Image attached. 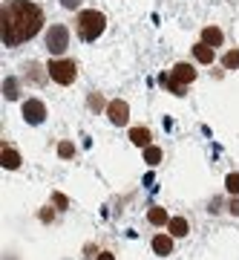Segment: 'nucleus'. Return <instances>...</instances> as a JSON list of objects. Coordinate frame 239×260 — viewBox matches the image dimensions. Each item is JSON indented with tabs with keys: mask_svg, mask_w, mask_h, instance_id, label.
<instances>
[{
	"mask_svg": "<svg viewBox=\"0 0 239 260\" xmlns=\"http://www.w3.org/2000/svg\"><path fill=\"white\" fill-rule=\"evenodd\" d=\"M144 162H147V165H158V162H162V150L147 145V148H144Z\"/></svg>",
	"mask_w": 239,
	"mask_h": 260,
	"instance_id": "nucleus-15",
	"label": "nucleus"
},
{
	"mask_svg": "<svg viewBox=\"0 0 239 260\" xmlns=\"http://www.w3.org/2000/svg\"><path fill=\"white\" fill-rule=\"evenodd\" d=\"M46 75L52 78L55 84H72L75 75H78V67H75V61H49V67H46Z\"/></svg>",
	"mask_w": 239,
	"mask_h": 260,
	"instance_id": "nucleus-4",
	"label": "nucleus"
},
{
	"mask_svg": "<svg viewBox=\"0 0 239 260\" xmlns=\"http://www.w3.org/2000/svg\"><path fill=\"white\" fill-rule=\"evenodd\" d=\"M75 26H78V35H81V41H98V35L107 29V18H104L101 12L87 9V12H81V15H78Z\"/></svg>",
	"mask_w": 239,
	"mask_h": 260,
	"instance_id": "nucleus-2",
	"label": "nucleus"
},
{
	"mask_svg": "<svg viewBox=\"0 0 239 260\" xmlns=\"http://www.w3.org/2000/svg\"><path fill=\"white\" fill-rule=\"evenodd\" d=\"M23 119H26L29 124H44V119H46L44 102H37V99H29V102L23 104Z\"/></svg>",
	"mask_w": 239,
	"mask_h": 260,
	"instance_id": "nucleus-7",
	"label": "nucleus"
},
{
	"mask_svg": "<svg viewBox=\"0 0 239 260\" xmlns=\"http://www.w3.org/2000/svg\"><path fill=\"white\" fill-rule=\"evenodd\" d=\"M44 26V12L37 3L29 0H9L3 3V44L18 47L29 38H35Z\"/></svg>",
	"mask_w": 239,
	"mask_h": 260,
	"instance_id": "nucleus-1",
	"label": "nucleus"
},
{
	"mask_svg": "<svg viewBox=\"0 0 239 260\" xmlns=\"http://www.w3.org/2000/svg\"><path fill=\"white\" fill-rule=\"evenodd\" d=\"M222 41H225V35H222V29L216 26H205L202 29V44H208V47H222Z\"/></svg>",
	"mask_w": 239,
	"mask_h": 260,
	"instance_id": "nucleus-9",
	"label": "nucleus"
},
{
	"mask_svg": "<svg viewBox=\"0 0 239 260\" xmlns=\"http://www.w3.org/2000/svg\"><path fill=\"white\" fill-rule=\"evenodd\" d=\"M107 116H110L112 124H127L130 121V104L127 102H121V99H112L110 104H107Z\"/></svg>",
	"mask_w": 239,
	"mask_h": 260,
	"instance_id": "nucleus-6",
	"label": "nucleus"
},
{
	"mask_svg": "<svg viewBox=\"0 0 239 260\" xmlns=\"http://www.w3.org/2000/svg\"><path fill=\"white\" fill-rule=\"evenodd\" d=\"M147 220H150L153 225H165V223H170V220H167V211H165V208H150Z\"/></svg>",
	"mask_w": 239,
	"mask_h": 260,
	"instance_id": "nucleus-14",
	"label": "nucleus"
},
{
	"mask_svg": "<svg viewBox=\"0 0 239 260\" xmlns=\"http://www.w3.org/2000/svg\"><path fill=\"white\" fill-rule=\"evenodd\" d=\"M72 153H75V148L69 145V142H61V145H58V156L61 159H69Z\"/></svg>",
	"mask_w": 239,
	"mask_h": 260,
	"instance_id": "nucleus-19",
	"label": "nucleus"
},
{
	"mask_svg": "<svg viewBox=\"0 0 239 260\" xmlns=\"http://www.w3.org/2000/svg\"><path fill=\"white\" fill-rule=\"evenodd\" d=\"M66 47H69V32H66V26L55 23V26L46 32V49H49L52 55H61Z\"/></svg>",
	"mask_w": 239,
	"mask_h": 260,
	"instance_id": "nucleus-5",
	"label": "nucleus"
},
{
	"mask_svg": "<svg viewBox=\"0 0 239 260\" xmlns=\"http://www.w3.org/2000/svg\"><path fill=\"white\" fill-rule=\"evenodd\" d=\"M222 64H225V70H236L239 67V49H230L228 55L222 58Z\"/></svg>",
	"mask_w": 239,
	"mask_h": 260,
	"instance_id": "nucleus-17",
	"label": "nucleus"
},
{
	"mask_svg": "<svg viewBox=\"0 0 239 260\" xmlns=\"http://www.w3.org/2000/svg\"><path fill=\"white\" fill-rule=\"evenodd\" d=\"M225 188H228L233 197H239V174H228V179H225Z\"/></svg>",
	"mask_w": 239,
	"mask_h": 260,
	"instance_id": "nucleus-18",
	"label": "nucleus"
},
{
	"mask_svg": "<svg viewBox=\"0 0 239 260\" xmlns=\"http://www.w3.org/2000/svg\"><path fill=\"white\" fill-rule=\"evenodd\" d=\"M0 165L6 168V171H18L20 168V153L9 145H3V153H0Z\"/></svg>",
	"mask_w": 239,
	"mask_h": 260,
	"instance_id": "nucleus-8",
	"label": "nucleus"
},
{
	"mask_svg": "<svg viewBox=\"0 0 239 260\" xmlns=\"http://www.w3.org/2000/svg\"><path fill=\"white\" fill-rule=\"evenodd\" d=\"M167 229H170L173 237H184V234H187V220H184V217H173V220L167 223Z\"/></svg>",
	"mask_w": 239,
	"mask_h": 260,
	"instance_id": "nucleus-12",
	"label": "nucleus"
},
{
	"mask_svg": "<svg viewBox=\"0 0 239 260\" xmlns=\"http://www.w3.org/2000/svg\"><path fill=\"white\" fill-rule=\"evenodd\" d=\"M230 214H233V217H239V200H236V197L230 200Z\"/></svg>",
	"mask_w": 239,
	"mask_h": 260,
	"instance_id": "nucleus-22",
	"label": "nucleus"
},
{
	"mask_svg": "<svg viewBox=\"0 0 239 260\" xmlns=\"http://www.w3.org/2000/svg\"><path fill=\"white\" fill-rule=\"evenodd\" d=\"M64 3V9H75V6H81L84 0H61Z\"/></svg>",
	"mask_w": 239,
	"mask_h": 260,
	"instance_id": "nucleus-21",
	"label": "nucleus"
},
{
	"mask_svg": "<svg viewBox=\"0 0 239 260\" xmlns=\"http://www.w3.org/2000/svg\"><path fill=\"white\" fill-rule=\"evenodd\" d=\"M95 260H115V254H112V251H101Z\"/></svg>",
	"mask_w": 239,
	"mask_h": 260,
	"instance_id": "nucleus-23",
	"label": "nucleus"
},
{
	"mask_svg": "<svg viewBox=\"0 0 239 260\" xmlns=\"http://www.w3.org/2000/svg\"><path fill=\"white\" fill-rule=\"evenodd\" d=\"M150 139H153V136H150L147 127H133V130H130V142H133V145H138V148H147Z\"/></svg>",
	"mask_w": 239,
	"mask_h": 260,
	"instance_id": "nucleus-11",
	"label": "nucleus"
},
{
	"mask_svg": "<svg viewBox=\"0 0 239 260\" xmlns=\"http://www.w3.org/2000/svg\"><path fill=\"white\" fill-rule=\"evenodd\" d=\"M153 251L162 254V257H167V254L173 251V240H170L167 234H156V237H153Z\"/></svg>",
	"mask_w": 239,
	"mask_h": 260,
	"instance_id": "nucleus-10",
	"label": "nucleus"
},
{
	"mask_svg": "<svg viewBox=\"0 0 239 260\" xmlns=\"http://www.w3.org/2000/svg\"><path fill=\"white\" fill-rule=\"evenodd\" d=\"M55 203L61 205V208H66V197L64 194H55Z\"/></svg>",
	"mask_w": 239,
	"mask_h": 260,
	"instance_id": "nucleus-24",
	"label": "nucleus"
},
{
	"mask_svg": "<svg viewBox=\"0 0 239 260\" xmlns=\"http://www.w3.org/2000/svg\"><path fill=\"white\" fill-rule=\"evenodd\" d=\"M3 95H6L9 102L18 99V81H15V78H6V81H3Z\"/></svg>",
	"mask_w": 239,
	"mask_h": 260,
	"instance_id": "nucleus-16",
	"label": "nucleus"
},
{
	"mask_svg": "<svg viewBox=\"0 0 239 260\" xmlns=\"http://www.w3.org/2000/svg\"><path fill=\"white\" fill-rule=\"evenodd\" d=\"M90 107H92V110H101V107H104V99H101L98 93H92V95H90Z\"/></svg>",
	"mask_w": 239,
	"mask_h": 260,
	"instance_id": "nucleus-20",
	"label": "nucleus"
},
{
	"mask_svg": "<svg viewBox=\"0 0 239 260\" xmlns=\"http://www.w3.org/2000/svg\"><path fill=\"white\" fill-rule=\"evenodd\" d=\"M193 55H196V61L211 64V61H213V47H208V44H196V47H193Z\"/></svg>",
	"mask_w": 239,
	"mask_h": 260,
	"instance_id": "nucleus-13",
	"label": "nucleus"
},
{
	"mask_svg": "<svg viewBox=\"0 0 239 260\" xmlns=\"http://www.w3.org/2000/svg\"><path fill=\"white\" fill-rule=\"evenodd\" d=\"M193 78H196V70L190 64H176L173 70H170V75H162L158 81L165 84L173 95H184V87L193 81Z\"/></svg>",
	"mask_w": 239,
	"mask_h": 260,
	"instance_id": "nucleus-3",
	"label": "nucleus"
}]
</instances>
